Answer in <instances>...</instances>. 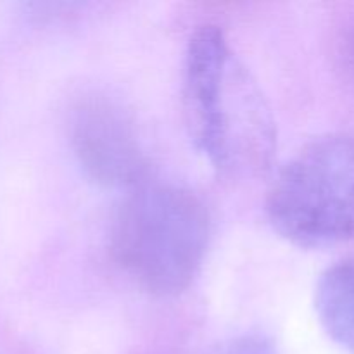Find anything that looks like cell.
<instances>
[{
  "label": "cell",
  "mask_w": 354,
  "mask_h": 354,
  "mask_svg": "<svg viewBox=\"0 0 354 354\" xmlns=\"http://www.w3.org/2000/svg\"><path fill=\"white\" fill-rule=\"evenodd\" d=\"M182 95L190 140L213 168L263 166L273 147L272 121L218 26L207 24L190 37Z\"/></svg>",
  "instance_id": "1"
},
{
  "label": "cell",
  "mask_w": 354,
  "mask_h": 354,
  "mask_svg": "<svg viewBox=\"0 0 354 354\" xmlns=\"http://www.w3.org/2000/svg\"><path fill=\"white\" fill-rule=\"evenodd\" d=\"M209 213L190 190L142 185L121 203L111 227L118 265L154 296H176L192 283L209 241Z\"/></svg>",
  "instance_id": "2"
},
{
  "label": "cell",
  "mask_w": 354,
  "mask_h": 354,
  "mask_svg": "<svg viewBox=\"0 0 354 354\" xmlns=\"http://www.w3.org/2000/svg\"><path fill=\"white\" fill-rule=\"evenodd\" d=\"M266 214L299 248L354 239V135H324L294 154L270 187Z\"/></svg>",
  "instance_id": "3"
},
{
  "label": "cell",
  "mask_w": 354,
  "mask_h": 354,
  "mask_svg": "<svg viewBox=\"0 0 354 354\" xmlns=\"http://www.w3.org/2000/svg\"><path fill=\"white\" fill-rule=\"evenodd\" d=\"M75 152L92 178L106 185L130 187L144 176L147 159L127 111L106 97H86L71 121Z\"/></svg>",
  "instance_id": "4"
},
{
  "label": "cell",
  "mask_w": 354,
  "mask_h": 354,
  "mask_svg": "<svg viewBox=\"0 0 354 354\" xmlns=\"http://www.w3.org/2000/svg\"><path fill=\"white\" fill-rule=\"evenodd\" d=\"M315 310L328 337L354 354V256L322 273L315 289Z\"/></svg>",
  "instance_id": "5"
},
{
  "label": "cell",
  "mask_w": 354,
  "mask_h": 354,
  "mask_svg": "<svg viewBox=\"0 0 354 354\" xmlns=\"http://www.w3.org/2000/svg\"><path fill=\"white\" fill-rule=\"evenodd\" d=\"M211 354H277V351L265 335L248 334L223 342Z\"/></svg>",
  "instance_id": "6"
}]
</instances>
